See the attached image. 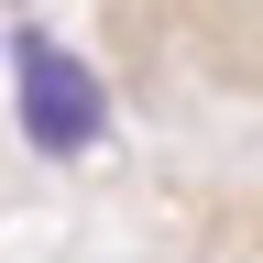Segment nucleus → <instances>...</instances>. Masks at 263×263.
Segmentation results:
<instances>
[{
    "mask_svg": "<svg viewBox=\"0 0 263 263\" xmlns=\"http://www.w3.org/2000/svg\"><path fill=\"white\" fill-rule=\"evenodd\" d=\"M11 77H22V132H33V154H88L99 132H110V99H99V77H88L66 44L22 33V44H11Z\"/></svg>",
    "mask_w": 263,
    "mask_h": 263,
    "instance_id": "nucleus-1",
    "label": "nucleus"
}]
</instances>
